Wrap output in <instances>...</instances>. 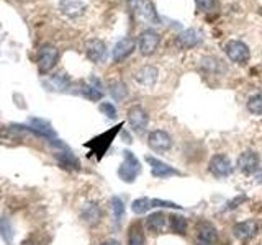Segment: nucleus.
Listing matches in <instances>:
<instances>
[{
  "label": "nucleus",
  "instance_id": "obj_1",
  "mask_svg": "<svg viewBox=\"0 0 262 245\" xmlns=\"http://www.w3.org/2000/svg\"><path fill=\"white\" fill-rule=\"evenodd\" d=\"M121 127H123V122H120V124H116L115 127H111L110 131L102 132V134L94 137V139H90L85 144L90 149V154H94V155H97L100 159V157L106 152V149L111 146V141H113L116 137V134L121 131Z\"/></svg>",
  "mask_w": 262,
  "mask_h": 245
},
{
  "label": "nucleus",
  "instance_id": "obj_2",
  "mask_svg": "<svg viewBox=\"0 0 262 245\" xmlns=\"http://www.w3.org/2000/svg\"><path fill=\"white\" fill-rule=\"evenodd\" d=\"M141 172V164L136 159V155L130 150H123V164L118 169V176L125 183H133L136 180L138 173Z\"/></svg>",
  "mask_w": 262,
  "mask_h": 245
},
{
  "label": "nucleus",
  "instance_id": "obj_3",
  "mask_svg": "<svg viewBox=\"0 0 262 245\" xmlns=\"http://www.w3.org/2000/svg\"><path fill=\"white\" fill-rule=\"evenodd\" d=\"M225 52H226V56L230 57L231 62L239 64V66H244L251 59L249 48L242 41H239V39H231V41H228L225 44Z\"/></svg>",
  "mask_w": 262,
  "mask_h": 245
},
{
  "label": "nucleus",
  "instance_id": "obj_4",
  "mask_svg": "<svg viewBox=\"0 0 262 245\" xmlns=\"http://www.w3.org/2000/svg\"><path fill=\"white\" fill-rule=\"evenodd\" d=\"M57 59H59V51L51 46V44H45L38 51V69L41 74H48L52 67L56 66Z\"/></svg>",
  "mask_w": 262,
  "mask_h": 245
},
{
  "label": "nucleus",
  "instance_id": "obj_5",
  "mask_svg": "<svg viewBox=\"0 0 262 245\" xmlns=\"http://www.w3.org/2000/svg\"><path fill=\"white\" fill-rule=\"evenodd\" d=\"M218 240V230L208 220H200L195 227V245H215Z\"/></svg>",
  "mask_w": 262,
  "mask_h": 245
},
{
  "label": "nucleus",
  "instance_id": "obj_6",
  "mask_svg": "<svg viewBox=\"0 0 262 245\" xmlns=\"http://www.w3.org/2000/svg\"><path fill=\"white\" fill-rule=\"evenodd\" d=\"M128 122L131 126V129L136 132V134H143V132L146 131L148 122H149L148 111L139 105L131 106L128 110Z\"/></svg>",
  "mask_w": 262,
  "mask_h": 245
},
{
  "label": "nucleus",
  "instance_id": "obj_7",
  "mask_svg": "<svg viewBox=\"0 0 262 245\" xmlns=\"http://www.w3.org/2000/svg\"><path fill=\"white\" fill-rule=\"evenodd\" d=\"M159 43H161V36H159L154 29H144L138 38L139 52H141L143 56H151V54L156 52Z\"/></svg>",
  "mask_w": 262,
  "mask_h": 245
},
{
  "label": "nucleus",
  "instance_id": "obj_8",
  "mask_svg": "<svg viewBox=\"0 0 262 245\" xmlns=\"http://www.w3.org/2000/svg\"><path fill=\"white\" fill-rule=\"evenodd\" d=\"M208 169H210L211 175H215L216 178H225V176L231 175L233 165L230 157L225 154H216L213 155L210 162H208Z\"/></svg>",
  "mask_w": 262,
  "mask_h": 245
},
{
  "label": "nucleus",
  "instance_id": "obj_9",
  "mask_svg": "<svg viewBox=\"0 0 262 245\" xmlns=\"http://www.w3.org/2000/svg\"><path fill=\"white\" fill-rule=\"evenodd\" d=\"M259 164H261L259 154L254 152V150L242 152V154L237 157V160H236L237 169H239L241 173H244V175L256 173V172L259 170Z\"/></svg>",
  "mask_w": 262,
  "mask_h": 245
},
{
  "label": "nucleus",
  "instance_id": "obj_10",
  "mask_svg": "<svg viewBox=\"0 0 262 245\" xmlns=\"http://www.w3.org/2000/svg\"><path fill=\"white\" fill-rule=\"evenodd\" d=\"M148 144L153 150L156 152H166L172 147V137L169 132L162 129H156L153 132H149L148 136Z\"/></svg>",
  "mask_w": 262,
  "mask_h": 245
},
{
  "label": "nucleus",
  "instance_id": "obj_11",
  "mask_svg": "<svg viewBox=\"0 0 262 245\" xmlns=\"http://www.w3.org/2000/svg\"><path fill=\"white\" fill-rule=\"evenodd\" d=\"M146 162L151 165V173L156 176V178H167V176H174V175H182V172H179L174 167L167 165L166 162L156 159V157L146 155Z\"/></svg>",
  "mask_w": 262,
  "mask_h": 245
},
{
  "label": "nucleus",
  "instance_id": "obj_12",
  "mask_svg": "<svg viewBox=\"0 0 262 245\" xmlns=\"http://www.w3.org/2000/svg\"><path fill=\"white\" fill-rule=\"evenodd\" d=\"M202 33L198 31V29L195 28H188L185 29V31H182V33H179L177 34V38H176V44L179 48H182V49H192V48H195L198 46V44L202 43Z\"/></svg>",
  "mask_w": 262,
  "mask_h": 245
},
{
  "label": "nucleus",
  "instance_id": "obj_13",
  "mask_svg": "<svg viewBox=\"0 0 262 245\" xmlns=\"http://www.w3.org/2000/svg\"><path fill=\"white\" fill-rule=\"evenodd\" d=\"M26 131H31L33 134L45 137L48 141L56 139V131L52 129V126L45 120H40V118H31L30 120V126L26 127Z\"/></svg>",
  "mask_w": 262,
  "mask_h": 245
},
{
  "label": "nucleus",
  "instance_id": "obj_14",
  "mask_svg": "<svg viewBox=\"0 0 262 245\" xmlns=\"http://www.w3.org/2000/svg\"><path fill=\"white\" fill-rule=\"evenodd\" d=\"M134 48H136V43H134V39H131V38L120 39V41L115 44L113 52H111V56H113V61L115 62H123L125 59H128L131 54H133Z\"/></svg>",
  "mask_w": 262,
  "mask_h": 245
},
{
  "label": "nucleus",
  "instance_id": "obj_15",
  "mask_svg": "<svg viewBox=\"0 0 262 245\" xmlns=\"http://www.w3.org/2000/svg\"><path fill=\"white\" fill-rule=\"evenodd\" d=\"M85 54L92 62H100L104 61V57L106 56V46L105 43L99 38L89 39L85 44Z\"/></svg>",
  "mask_w": 262,
  "mask_h": 245
},
{
  "label": "nucleus",
  "instance_id": "obj_16",
  "mask_svg": "<svg viewBox=\"0 0 262 245\" xmlns=\"http://www.w3.org/2000/svg\"><path fill=\"white\" fill-rule=\"evenodd\" d=\"M102 208L97 203H87L82 206L80 209V218L84 222H87L89 225H97L102 220Z\"/></svg>",
  "mask_w": 262,
  "mask_h": 245
},
{
  "label": "nucleus",
  "instance_id": "obj_17",
  "mask_svg": "<svg viewBox=\"0 0 262 245\" xmlns=\"http://www.w3.org/2000/svg\"><path fill=\"white\" fill-rule=\"evenodd\" d=\"M136 10H138V17L141 18L143 22L151 23V24H159V22H161L151 0H143V2H139Z\"/></svg>",
  "mask_w": 262,
  "mask_h": 245
},
{
  "label": "nucleus",
  "instance_id": "obj_18",
  "mask_svg": "<svg viewBox=\"0 0 262 245\" xmlns=\"http://www.w3.org/2000/svg\"><path fill=\"white\" fill-rule=\"evenodd\" d=\"M134 78L143 87H153L159 78V71L154 66H143L134 74Z\"/></svg>",
  "mask_w": 262,
  "mask_h": 245
},
{
  "label": "nucleus",
  "instance_id": "obj_19",
  "mask_svg": "<svg viewBox=\"0 0 262 245\" xmlns=\"http://www.w3.org/2000/svg\"><path fill=\"white\" fill-rule=\"evenodd\" d=\"M233 234H235V237L239 240H247V239L254 237L257 234V222L252 219L237 222V224H235V227H233Z\"/></svg>",
  "mask_w": 262,
  "mask_h": 245
},
{
  "label": "nucleus",
  "instance_id": "obj_20",
  "mask_svg": "<svg viewBox=\"0 0 262 245\" xmlns=\"http://www.w3.org/2000/svg\"><path fill=\"white\" fill-rule=\"evenodd\" d=\"M166 224H167V218H166V214H164L162 211H157V213L149 214L146 218V222H144L146 229L154 235L161 234L162 230L166 229Z\"/></svg>",
  "mask_w": 262,
  "mask_h": 245
},
{
  "label": "nucleus",
  "instance_id": "obj_21",
  "mask_svg": "<svg viewBox=\"0 0 262 245\" xmlns=\"http://www.w3.org/2000/svg\"><path fill=\"white\" fill-rule=\"evenodd\" d=\"M61 12L69 18H77L85 12V3L79 2V0H62L59 5Z\"/></svg>",
  "mask_w": 262,
  "mask_h": 245
},
{
  "label": "nucleus",
  "instance_id": "obj_22",
  "mask_svg": "<svg viewBox=\"0 0 262 245\" xmlns=\"http://www.w3.org/2000/svg\"><path fill=\"white\" fill-rule=\"evenodd\" d=\"M54 157H56V160L59 162V165L62 169H66V170H79L80 169V164H79V160H77V157L72 154L69 149H62L61 152H56Z\"/></svg>",
  "mask_w": 262,
  "mask_h": 245
},
{
  "label": "nucleus",
  "instance_id": "obj_23",
  "mask_svg": "<svg viewBox=\"0 0 262 245\" xmlns=\"http://www.w3.org/2000/svg\"><path fill=\"white\" fill-rule=\"evenodd\" d=\"M0 239L7 245H13V227L7 218H0Z\"/></svg>",
  "mask_w": 262,
  "mask_h": 245
},
{
  "label": "nucleus",
  "instance_id": "obj_24",
  "mask_svg": "<svg viewBox=\"0 0 262 245\" xmlns=\"http://www.w3.org/2000/svg\"><path fill=\"white\" fill-rule=\"evenodd\" d=\"M171 229H172V232H176L179 235H183L187 232V218H183V216L181 214H172L171 218Z\"/></svg>",
  "mask_w": 262,
  "mask_h": 245
},
{
  "label": "nucleus",
  "instance_id": "obj_25",
  "mask_svg": "<svg viewBox=\"0 0 262 245\" xmlns=\"http://www.w3.org/2000/svg\"><path fill=\"white\" fill-rule=\"evenodd\" d=\"M128 245H144V232L139 224H133L130 227Z\"/></svg>",
  "mask_w": 262,
  "mask_h": 245
},
{
  "label": "nucleus",
  "instance_id": "obj_26",
  "mask_svg": "<svg viewBox=\"0 0 262 245\" xmlns=\"http://www.w3.org/2000/svg\"><path fill=\"white\" fill-rule=\"evenodd\" d=\"M110 208H111V213H113L115 222H120V220L123 219V216H125V203H123V199L118 198V196H111V198H110Z\"/></svg>",
  "mask_w": 262,
  "mask_h": 245
},
{
  "label": "nucleus",
  "instance_id": "obj_27",
  "mask_svg": "<svg viewBox=\"0 0 262 245\" xmlns=\"http://www.w3.org/2000/svg\"><path fill=\"white\" fill-rule=\"evenodd\" d=\"M108 92H110V95L115 98V100H125L126 97H128V87L125 85L123 82H113V83H110V87H108Z\"/></svg>",
  "mask_w": 262,
  "mask_h": 245
},
{
  "label": "nucleus",
  "instance_id": "obj_28",
  "mask_svg": "<svg viewBox=\"0 0 262 245\" xmlns=\"http://www.w3.org/2000/svg\"><path fill=\"white\" fill-rule=\"evenodd\" d=\"M153 208V203H151V198H138L134 199L133 203H131V211H133L134 214H146L149 209Z\"/></svg>",
  "mask_w": 262,
  "mask_h": 245
},
{
  "label": "nucleus",
  "instance_id": "obj_29",
  "mask_svg": "<svg viewBox=\"0 0 262 245\" xmlns=\"http://www.w3.org/2000/svg\"><path fill=\"white\" fill-rule=\"evenodd\" d=\"M247 110L256 116H262V93H256V95L249 97L247 100Z\"/></svg>",
  "mask_w": 262,
  "mask_h": 245
},
{
  "label": "nucleus",
  "instance_id": "obj_30",
  "mask_svg": "<svg viewBox=\"0 0 262 245\" xmlns=\"http://www.w3.org/2000/svg\"><path fill=\"white\" fill-rule=\"evenodd\" d=\"M197 10L202 13H213L218 8V0H195Z\"/></svg>",
  "mask_w": 262,
  "mask_h": 245
},
{
  "label": "nucleus",
  "instance_id": "obj_31",
  "mask_svg": "<svg viewBox=\"0 0 262 245\" xmlns=\"http://www.w3.org/2000/svg\"><path fill=\"white\" fill-rule=\"evenodd\" d=\"M51 83L54 85L56 90H64V88L69 85V78L66 75H62V74H57V75L51 78Z\"/></svg>",
  "mask_w": 262,
  "mask_h": 245
},
{
  "label": "nucleus",
  "instance_id": "obj_32",
  "mask_svg": "<svg viewBox=\"0 0 262 245\" xmlns=\"http://www.w3.org/2000/svg\"><path fill=\"white\" fill-rule=\"evenodd\" d=\"M153 208H171V209H182L181 204L172 203V201H166V199H151Z\"/></svg>",
  "mask_w": 262,
  "mask_h": 245
},
{
  "label": "nucleus",
  "instance_id": "obj_33",
  "mask_svg": "<svg viewBox=\"0 0 262 245\" xmlns=\"http://www.w3.org/2000/svg\"><path fill=\"white\" fill-rule=\"evenodd\" d=\"M100 111L104 113L106 118H110V120H115V118H116V108L108 101L100 103Z\"/></svg>",
  "mask_w": 262,
  "mask_h": 245
},
{
  "label": "nucleus",
  "instance_id": "obj_34",
  "mask_svg": "<svg viewBox=\"0 0 262 245\" xmlns=\"http://www.w3.org/2000/svg\"><path fill=\"white\" fill-rule=\"evenodd\" d=\"M247 199V196L246 195H241V196H236V198H233L230 203L226 204V208H225V211H231V209H235V208H237L241 203H244V201Z\"/></svg>",
  "mask_w": 262,
  "mask_h": 245
},
{
  "label": "nucleus",
  "instance_id": "obj_35",
  "mask_svg": "<svg viewBox=\"0 0 262 245\" xmlns=\"http://www.w3.org/2000/svg\"><path fill=\"white\" fill-rule=\"evenodd\" d=\"M100 245H121V244L115 239H108V240H105V242H102Z\"/></svg>",
  "mask_w": 262,
  "mask_h": 245
},
{
  "label": "nucleus",
  "instance_id": "obj_36",
  "mask_svg": "<svg viewBox=\"0 0 262 245\" xmlns=\"http://www.w3.org/2000/svg\"><path fill=\"white\" fill-rule=\"evenodd\" d=\"M256 181H257V183H262V170L256 175Z\"/></svg>",
  "mask_w": 262,
  "mask_h": 245
},
{
  "label": "nucleus",
  "instance_id": "obj_37",
  "mask_svg": "<svg viewBox=\"0 0 262 245\" xmlns=\"http://www.w3.org/2000/svg\"><path fill=\"white\" fill-rule=\"evenodd\" d=\"M225 245H230V244H225Z\"/></svg>",
  "mask_w": 262,
  "mask_h": 245
}]
</instances>
